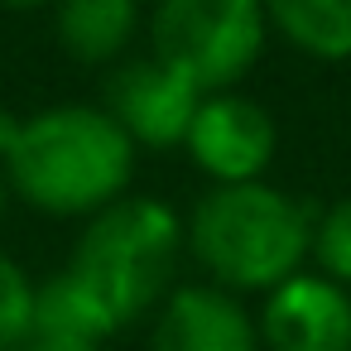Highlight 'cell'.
I'll use <instances>...</instances> for the list:
<instances>
[{
    "instance_id": "16",
    "label": "cell",
    "mask_w": 351,
    "mask_h": 351,
    "mask_svg": "<svg viewBox=\"0 0 351 351\" xmlns=\"http://www.w3.org/2000/svg\"><path fill=\"white\" fill-rule=\"evenodd\" d=\"M5 10H39V5H49V0H0Z\"/></svg>"
},
{
    "instance_id": "13",
    "label": "cell",
    "mask_w": 351,
    "mask_h": 351,
    "mask_svg": "<svg viewBox=\"0 0 351 351\" xmlns=\"http://www.w3.org/2000/svg\"><path fill=\"white\" fill-rule=\"evenodd\" d=\"M313 260L322 265V279L351 289V197L332 202L313 221Z\"/></svg>"
},
{
    "instance_id": "3",
    "label": "cell",
    "mask_w": 351,
    "mask_h": 351,
    "mask_svg": "<svg viewBox=\"0 0 351 351\" xmlns=\"http://www.w3.org/2000/svg\"><path fill=\"white\" fill-rule=\"evenodd\" d=\"M183 221L159 197L125 193L121 202L87 217L68 269L106 303V313L125 327L154 303L169 298V279L183 255Z\"/></svg>"
},
{
    "instance_id": "2",
    "label": "cell",
    "mask_w": 351,
    "mask_h": 351,
    "mask_svg": "<svg viewBox=\"0 0 351 351\" xmlns=\"http://www.w3.org/2000/svg\"><path fill=\"white\" fill-rule=\"evenodd\" d=\"M183 241L217 289L269 293L313 255V212L269 183L207 188L183 221Z\"/></svg>"
},
{
    "instance_id": "5",
    "label": "cell",
    "mask_w": 351,
    "mask_h": 351,
    "mask_svg": "<svg viewBox=\"0 0 351 351\" xmlns=\"http://www.w3.org/2000/svg\"><path fill=\"white\" fill-rule=\"evenodd\" d=\"M202 106V92L159 63L154 53L145 58H121L106 77V116L125 130V140L140 149H173L188 140V125Z\"/></svg>"
},
{
    "instance_id": "1",
    "label": "cell",
    "mask_w": 351,
    "mask_h": 351,
    "mask_svg": "<svg viewBox=\"0 0 351 351\" xmlns=\"http://www.w3.org/2000/svg\"><path fill=\"white\" fill-rule=\"evenodd\" d=\"M5 188L49 217H97L121 202L135 178V145L87 101H63L20 116V130L0 159Z\"/></svg>"
},
{
    "instance_id": "10",
    "label": "cell",
    "mask_w": 351,
    "mask_h": 351,
    "mask_svg": "<svg viewBox=\"0 0 351 351\" xmlns=\"http://www.w3.org/2000/svg\"><path fill=\"white\" fill-rule=\"evenodd\" d=\"M34 332L39 337H63V341H87L101 346L111 332H121V322L106 313V303L73 274H53L34 289Z\"/></svg>"
},
{
    "instance_id": "17",
    "label": "cell",
    "mask_w": 351,
    "mask_h": 351,
    "mask_svg": "<svg viewBox=\"0 0 351 351\" xmlns=\"http://www.w3.org/2000/svg\"><path fill=\"white\" fill-rule=\"evenodd\" d=\"M5 202H10V188H5V178H0V217H5Z\"/></svg>"
},
{
    "instance_id": "9",
    "label": "cell",
    "mask_w": 351,
    "mask_h": 351,
    "mask_svg": "<svg viewBox=\"0 0 351 351\" xmlns=\"http://www.w3.org/2000/svg\"><path fill=\"white\" fill-rule=\"evenodd\" d=\"M140 29V0H53L58 49L87 68L121 63Z\"/></svg>"
},
{
    "instance_id": "7",
    "label": "cell",
    "mask_w": 351,
    "mask_h": 351,
    "mask_svg": "<svg viewBox=\"0 0 351 351\" xmlns=\"http://www.w3.org/2000/svg\"><path fill=\"white\" fill-rule=\"evenodd\" d=\"M269 351H351V293L322 274H293L269 289L260 313Z\"/></svg>"
},
{
    "instance_id": "15",
    "label": "cell",
    "mask_w": 351,
    "mask_h": 351,
    "mask_svg": "<svg viewBox=\"0 0 351 351\" xmlns=\"http://www.w3.org/2000/svg\"><path fill=\"white\" fill-rule=\"evenodd\" d=\"M15 130H20V116H15V111H0V159H5V149H10V140H15Z\"/></svg>"
},
{
    "instance_id": "11",
    "label": "cell",
    "mask_w": 351,
    "mask_h": 351,
    "mask_svg": "<svg viewBox=\"0 0 351 351\" xmlns=\"http://www.w3.org/2000/svg\"><path fill=\"white\" fill-rule=\"evenodd\" d=\"M269 29L317 63L351 58V0H260Z\"/></svg>"
},
{
    "instance_id": "6",
    "label": "cell",
    "mask_w": 351,
    "mask_h": 351,
    "mask_svg": "<svg viewBox=\"0 0 351 351\" xmlns=\"http://www.w3.org/2000/svg\"><path fill=\"white\" fill-rule=\"evenodd\" d=\"M183 145L217 188H231V183H260V173L274 159L279 130L260 101L241 92H217V97H202Z\"/></svg>"
},
{
    "instance_id": "4",
    "label": "cell",
    "mask_w": 351,
    "mask_h": 351,
    "mask_svg": "<svg viewBox=\"0 0 351 351\" xmlns=\"http://www.w3.org/2000/svg\"><path fill=\"white\" fill-rule=\"evenodd\" d=\"M265 34L260 0H159L149 15V53L202 97L231 92L265 53Z\"/></svg>"
},
{
    "instance_id": "8",
    "label": "cell",
    "mask_w": 351,
    "mask_h": 351,
    "mask_svg": "<svg viewBox=\"0 0 351 351\" xmlns=\"http://www.w3.org/2000/svg\"><path fill=\"white\" fill-rule=\"evenodd\" d=\"M149 351H260V327L236 293L183 284L159 303Z\"/></svg>"
},
{
    "instance_id": "14",
    "label": "cell",
    "mask_w": 351,
    "mask_h": 351,
    "mask_svg": "<svg viewBox=\"0 0 351 351\" xmlns=\"http://www.w3.org/2000/svg\"><path fill=\"white\" fill-rule=\"evenodd\" d=\"M25 351H97V346H87V341H63V337H29L25 341Z\"/></svg>"
},
{
    "instance_id": "12",
    "label": "cell",
    "mask_w": 351,
    "mask_h": 351,
    "mask_svg": "<svg viewBox=\"0 0 351 351\" xmlns=\"http://www.w3.org/2000/svg\"><path fill=\"white\" fill-rule=\"evenodd\" d=\"M29 337H34V284L10 255H0V351H25Z\"/></svg>"
}]
</instances>
